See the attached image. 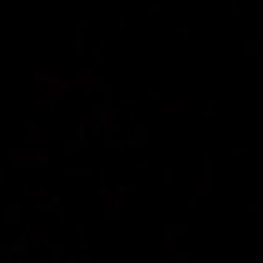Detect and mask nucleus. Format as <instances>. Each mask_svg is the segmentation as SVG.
I'll return each mask as SVG.
<instances>
[{
    "label": "nucleus",
    "instance_id": "obj_4",
    "mask_svg": "<svg viewBox=\"0 0 263 263\" xmlns=\"http://www.w3.org/2000/svg\"><path fill=\"white\" fill-rule=\"evenodd\" d=\"M189 261H191V249H189L187 240H181L171 257L160 259V263H189Z\"/></svg>",
    "mask_w": 263,
    "mask_h": 263
},
{
    "label": "nucleus",
    "instance_id": "obj_1",
    "mask_svg": "<svg viewBox=\"0 0 263 263\" xmlns=\"http://www.w3.org/2000/svg\"><path fill=\"white\" fill-rule=\"evenodd\" d=\"M187 185L191 197H199V199L216 197L220 191V171L216 166H189Z\"/></svg>",
    "mask_w": 263,
    "mask_h": 263
},
{
    "label": "nucleus",
    "instance_id": "obj_2",
    "mask_svg": "<svg viewBox=\"0 0 263 263\" xmlns=\"http://www.w3.org/2000/svg\"><path fill=\"white\" fill-rule=\"evenodd\" d=\"M191 88L189 84H166L162 90V99L158 109L162 113H171V115H187L191 113Z\"/></svg>",
    "mask_w": 263,
    "mask_h": 263
},
{
    "label": "nucleus",
    "instance_id": "obj_3",
    "mask_svg": "<svg viewBox=\"0 0 263 263\" xmlns=\"http://www.w3.org/2000/svg\"><path fill=\"white\" fill-rule=\"evenodd\" d=\"M242 222L249 226H263V197H247L242 201Z\"/></svg>",
    "mask_w": 263,
    "mask_h": 263
}]
</instances>
